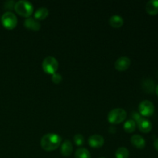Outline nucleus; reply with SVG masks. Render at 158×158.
<instances>
[{
  "instance_id": "39448f33",
  "label": "nucleus",
  "mask_w": 158,
  "mask_h": 158,
  "mask_svg": "<svg viewBox=\"0 0 158 158\" xmlns=\"http://www.w3.org/2000/svg\"><path fill=\"white\" fill-rule=\"evenodd\" d=\"M2 24L6 29H13L16 26L18 20H17L16 15L12 12H5L1 18Z\"/></svg>"
},
{
  "instance_id": "4468645a",
  "label": "nucleus",
  "mask_w": 158,
  "mask_h": 158,
  "mask_svg": "<svg viewBox=\"0 0 158 158\" xmlns=\"http://www.w3.org/2000/svg\"><path fill=\"white\" fill-rule=\"evenodd\" d=\"M109 24L114 28H120L123 25V19L120 15H114L110 18Z\"/></svg>"
},
{
  "instance_id": "7ed1b4c3",
  "label": "nucleus",
  "mask_w": 158,
  "mask_h": 158,
  "mask_svg": "<svg viewBox=\"0 0 158 158\" xmlns=\"http://www.w3.org/2000/svg\"><path fill=\"white\" fill-rule=\"evenodd\" d=\"M127 118V112L122 108H116L109 112L107 116L108 122L112 124H119Z\"/></svg>"
},
{
  "instance_id": "2eb2a0df",
  "label": "nucleus",
  "mask_w": 158,
  "mask_h": 158,
  "mask_svg": "<svg viewBox=\"0 0 158 158\" xmlns=\"http://www.w3.org/2000/svg\"><path fill=\"white\" fill-rule=\"evenodd\" d=\"M48 15H49V10L46 8L42 7L35 11V14H34V19H36L37 21H39V20H44Z\"/></svg>"
},
{
  "instance_id": "0eeeda50",
  "label": "nucleus",
  "mask_w": 158,
  "mask_h": 158,
  "mask_svg": "<svg viewBox=\"0 0 158 158\" xmlns=\"http://www.w3.org/2000/svg\"><path fill=\"white\" fill-rule=\"evenodd\" d=\"M131 66V60L127 56L120 57L117 61L115 62V69L118 71H125L128 69Z\"/></svg>"
},
{
  "instance_id": "1a4fd4ad",
  "label": "nucleus",
  "mask_w": 158,
  "mask_h": 158,
  "mask_svg": "<svg viewBox=\"0 0 158 158\" xmlns=\"http://www.w3.org/2000/svg\"><path fill=\"white\" fill-rule=\"evenodd\" d=\"M89 145L93 148H100L104 144V138L100 134H94L88 140Z\"/></svg>"
},
{
  "instance_id": "412c9836",
  "label": "nucleus",
  "mask_w": 158,
  "mask_h": 158,
  "mask_svg": "<svg viewBox=\"0 0 158 158\" xmlns=\"http://www.w3.org/2000/svg\"><path fill=\"white\" fill-rule=\"evenodd\" d=\"M154 148H155V149L158 151V138L156 139V140H154Z\"/></svg>"
},
{
  "instance_id": "f03ea898",
  "label": "nucleus",
  "mask_w": 158,
  "mask_h": 158,
  "mask_svg": "<svg viewBox=\"0 0 158 158\" xmlns=\"http://www.w3.org/2000/svg\"><path fill=\"white\" fill-rule=\"evenodd\" d=\"M14 9L21 16L29 18L33 12V6L31 2L25 0H20L15 3Z\"/></svg>"
},
{
  "instance_id": "aec40b11",
  "label": "nucleus",
  "mask_w": 158,
  "mask_h": 158,
  "mask_svg": "<svg viewBox=\"0 0 158 158\" xmlns=\"http://www.w3.org/2000/svg\"><path fill=\"white\" fill-rule=\"evenodd\" d=\"M62 80H63V77H62V76L60 73H56L52 75V81L55 84H59V83H61Z\"/></svg>"
},
{
  "instance_id": "ddd939ff",
  "label": "nucleus",
  "mask_w": 158,
  "mask_h": 158,
  "mask_svg": "<svg viewBox=\"0 0 158 158\" xmlns=\"http://www.w3.org/2000/svg\"><path fill=\"white\" fill-rule=\"evenodd\" d=\"M146 11L150 15L158 14V0H151L146 5Z\"/></svg>"
},
{
  "instance_id": "4be33fe9",
  "label": "nucleus",
  "mask_w": 158,
  "mask_h": 158,
  "mask_svg": "<svg viewBox=\"0 0 158 158\" xmlns=\"http://www.w3.org/2000/svg\"><path fill=\"white\" fill-rule=\"evenodd\" d=\"M156 94H157V95L158 97V85L157 86V87H156Z\"/></svg>"
},
{
  "instance_id": "9d476101",
  "label": "nucleus",
  "mask_w": 158,
  "mask_h": 158,
  "mask_svg": "<svg viewBox=\"0 0 158 158\" xmlns=\"http://www.w3.org/2000/svg\"><path fill=\"white\" fill-rule=\"evenodd\" d=\"M24 26L26 29L34 31V32H37L41 28V26H40V23H39V21H37L34 18H32V17H29V18L26 19L24 22Z\"/></svg>"
},
{
  "instance_id": "20e7f679",
  "label": "nucleus",
  "mask_w": 158,
  "mask_h": 158,
  "mask_svg": "<svg viewBox=\"0 0 158 158\" xmlns=\"http://www.w3.org/2000/svg\"><path fill=\"white\" fill-rule=\"evenodd\" d=\"M42 67L46 73L52 75L56 73L59 68V63L53 56H47L43 60Z\"/></svg>"
},
{
  "instance_id": "f3484780",
  "label": "nucleus",
  "mask_w": 158,
  "mask_h": 158,
  "mask_svg": "<svg viewBox=\"0 0 158 158\" xmlns=\"http://www.w3.org/2000/svg\"><path fill=\"white\" fill-rule=\"evenodd\" d=\"M136 126L137 124L134 120H129L125 122L124 125H123V129L127 133H133L135 131Z\"/></svg>"
},
{
  "instance_id": "a211bd4d",
  "label": "nucleus",
  "mask_w": 158,
  "mask_h": 158,
  "mask_svg": "<svg viewBox=\"0 0 158 158\" xmlns=\"http://www.w3.org/2000/svg\"><path fill=\"white\" fill-rule=\"evenodd\" d=\"M115 157L116 158H128L129 157V151L124 147L119 148L116 151Z\"/></svg>"
},
{
  "instance_id": "dca6fc26",
  "label": "nucleus",
  "mask_w": 158,
  "mask_h": 158,
  "mask_svg": "<svg viewBox=\"0 0 158 158\" xmlns=\"http://www.w3.org/2000/svg\"><path fill=\"white\" fill-rule=\"evenodd\" d=\"M76 158H91L89 151L86 148H79L75 153Z\"/></svg>"
},
{
  "instance_id": "6ab92c4d",
  "label": "nucleus",
  "mask_w": 158,
  "mask_h": 158,
  "mask_svg": "<svg viewBox=\"0 0 158 158\" xmlns=\"http://www.w3.org/2000/svg\"><path fill=\"white\" fill-rule=\"evenodd\" d=\"M73 140L77 146H81V145H83L84 143V137L80 134H76L73 137Z\"/></svg>"
},
{
  "instance_id": "f257e3e1",
  "label": "nucleus",
  "mask_w": 158,
  "mask_h": 158,
  "mask_svg": "<svg viewBox=\"0 0 158 158\" xmlns=\"http://www.w3.org/2000/svg\"><path fill=\"white\" fill-rule=\"evenodd\" d=\"M62 143V138L56 134H46L40 140L41 148L46 151H52L56 150Z\"/></svg>"
},
{
  "instance_id": "6e6552de",
  "label": "nucleus",
  "mask_w": 158,
  "mask_h": 158,
  "mask_svg": "<svg viewBox=\"0 0 158 158\" xmlns=\"http://www.w3.org/2000/svg\"><path fill=\"white\" fill-rule=\"evenodd\" d=\"M136 124H137V126H138L140 131H141L142 133H144V134H148V133L151 132V130H152V123H151V122L143 117L138 121L136 122Z\"/></svg>"
},
{
  "instance_id": "423d86ee",
  "label": "nucleus",
  "mask_w": 158,
  "mask_h": 158,
  "mask_svg": "<svg viewBox=\"0 0 158 158\" xmlns=\"http://www.w3.org/2000/svg\"><path fill=\"white\" fill-rule=\"evenodd\" d=\"M139 112L142 117H149L154 113V105L149 100H143L139 104Z\"/></svg>"
},
{
  "instance_id": "9b49d317",
  "label": "nucleus",
  "mask_w": 158,
  "mask_h": 158,
  "mask_svg": "<svg viewBox=\"0 0 158 158\" xmlns=\"http://www.w3.org/2000/svg\"><path fill=\"white\" fill-rule=\"evenodd\" d=\"M73 150V144L69 140H66L61 144V148H60V152L61 154L64 157H69L72 154Z\"/></svg>"
},
{
  "instance_id": "5701e85b",
  "label": "nucleus",
  "mask_w": 158,
  "mask_h": 158,
  "mask_svg": "<svg viewBox=\"0 0 158 158\" xmlns=\"http://www.w3.org/2000/svg\"><path fill=\"white\" fill-rule=\"evenodd\" d=\"M100 158H105V157H100Z\"/></svg>"
},
{
  "instance_id": "f8f14e48",
  "label": "nucleus",
  "mask_w": 158,
  "mask_h": 158,
  "mask_svg": "<svg viewBox=\"0 0 158 158\" xmlns=\"http://www.w3.org/2000/svg\"><path fill=\"white\" fill-rule=\"evenodd\" d=\"M131 141L133 146H134L137 149H143L145 148V145H146V142H145L144 138L143 137H141L140 135H138V134L132 136L131 139Z\"/></svg>"
}]
</instances>
